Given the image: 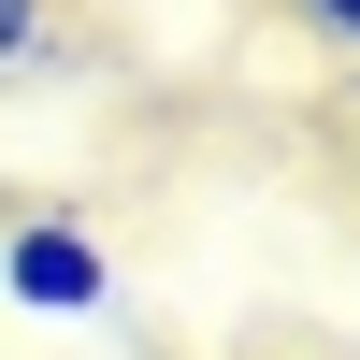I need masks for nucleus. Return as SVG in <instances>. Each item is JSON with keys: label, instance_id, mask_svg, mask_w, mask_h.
Segmentation results:
<instances>
[{"label": "nucleus", "instance_id": "f257e3e1", "mask_svg": "<svg viewBox=\"0 0 360 360\" xmlns=\"http://www.w3.org/2000/svg\"><path fill=\"white\" fill-rule=\"evenodd\" d=\"M0 303H15V317H101V303H115L101 231H72V217H15V231H0Z\"/></svg>", "mask_w": 360, "mask_h": 360}, {"label": "nucleus", "instance_id": "f03ea898", "mask_svg": "<svg viewBox=\"0 0 360 360\" xmlns=\"http://www.w3.org/2000/svg\"><path fill=\"white\" fill-rule=\"evenodd\" d=\"M29 58H58V15L44 0H0V72H29Z\"/></svg>", "mask_w": 360, "mask_h": 360}, {"label": "nucleus", "instance_id": "7ed1b4c3", "mask_svg": "<svg viewBox=\"0 0 360 360\" xmlns=\"http://www.w3.org/2000/svg\"><path fill=\"white\" fill-rule=\"evenodd\" d=\"M288 15H303V29H332V44L360 58V0H288Z\"/></svg>", "mask_w": 360, "mask_h": 360}]
</instances>
